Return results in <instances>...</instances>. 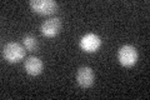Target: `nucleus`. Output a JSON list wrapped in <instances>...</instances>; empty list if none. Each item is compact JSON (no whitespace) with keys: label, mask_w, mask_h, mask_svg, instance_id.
<instances>
[{"label":"nucleus","mask_w":150,"mask_h":100,"mask_svg":"<svg viewBox=\"0 0 150 100\" xmlns=\"http://www.w3.org/2000/svg\"><path fill=\"white\" fill-rule=\"evenodd\" d=\"M62 29V21L59 18H50L41 24V34L46 38H54Z\"/></svg>","instance_id":"423d86ee"},{"label":"nucleus","mask_w":150,"mask_h":100,"mask_svg":"<svg viewBox=\"0 0 150 100\" xmlns=\"http://www.w3.org/2000/svg\"><path fill=\"white\" fill-rule=\"evenodd\" d=\"M118 60L119 63L125 66V68H130V66L135 65L138 61V50L137 48L133 45H123L118 50Z\"/></svg>","instance_id":"f03ea898"},{"label":"nucleus","mask_w":150,"mask_h":100,"mask_svg":"<svg viewBox=\"0 0 150 100\" xmlns=\"http://www.w3.org/2000/svg\"><path fill=\"white\" fill-rule=\"evenodd\" d=\"M29 4L33 10L41 15H50L58 10V4L53 0H31Z\"/></svg>","instance_id":"7ed1b4c3"},{"label":"nucleus","mask_w":150,"mask_h":100,"mask_svg":"<svg viewBox=\"0 0 150 100\" xmlns=\"http://www.w3.org/2000/svg\"><path fill=\"white\" fill-rule=\"evenodd\" d=\"M100 45H101V39L99 38V35L94 34V33L85 34L80 40V48L86 53H95L100 48Z\"/></svg>","instance_id":"20e7f679"},{"label":"nucleus","mask_w":150,"mask_h":100,"mask_svg":"<svg viewBox=\"0 0 150 100\" xmlns=\"http://www.w3.org/2000/svg\"><path fill=\"white\" fill-rule=\"evenodd\" d=\"M23 43H24V48L28 51H35L39 46L38 39L34 35H25L24 39H23Z\"/></svg>","instance_id":"6e6552de"},{"label":"nucleus","mask_w":150,"mask_h":100,"mask_svg":"<svg viewBox=\"0 0 150 100\" xmlns=\"http://www.w3.org/2000/svg\"><path fill=\"white\" fill-rule=\"evenodd\" d=\"M94 79H95V75H94L91 68H89V66L79 68L76 73V83L79 84V87H81L83 89L90 88L94 84Z\"/></svg>","instance_id":"39448f33"},{"label":"nucleus","mask_w":150,"mask_h":100,"mask_svg":"<svg viewBox=\"0 0 150 100\" xmlns=\"http://www.w3.org/2000/svg\"><path fill=\"white\" fill-rule=\"evenodd\" d=\"M25 71L31 77H36V75L41 74L44 68V64L38 56H29L26 60H25Z\"/></svg>","instance_id":"0eeeda50"},{"label":"nucleus","mask_w":150,"mask_h":100,"mask_svg":"<svg viewBox=\"0 0 150 100\" xmlns=\"http://www.w3.org/2000/svg\"><path fill=\"white\" fill-rule=\"evenodd\" d=\"M3 56L9 63H19L25 56V48L16 41H10L3 48Z\"/></svg>","instance_id":"f257e3e1"}]
</instances>
